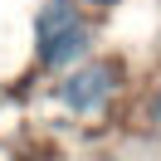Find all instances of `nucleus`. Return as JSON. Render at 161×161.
Returning a JSON list of instances; mask_svg holds the SVG:
<instances>
[{"label": "nucleus", "mask_w": 161, "mask_h": 161, "mask_svg": "<svg viewBox=\"0 0 161 161\" xmlns=\"http://www.w3.org/2000/svg\"><path fill=\"white\" fill-rule=\"evenodd\" d=\"M88 5H112V0H88Z\"/></svg>", "instance_id": "nucleus-4"}, {"label": "nucleus", "mask_w": 161, "mask_h": 161, "mask_svg": "<svg viewBox=\"0 0 161 161\" xmlns=\"http://www.w3.org/2000/svg\"><path fill=\"white\" fill-rule=\"evenodd\" d=\"M147 122H151V127H161V83L151 88V98H147Z\"/></svg>", "instance_id": "nucleus-3"}, {"label": "nucleus", "mask_w": 161, "mask_h": 161, "mask_svg": "<svg viewBox=\"0 0 161 161\" xmlns=\"http://www.w3.org/2000/svg\"><path fill=\"white\" fill-rule=\"evenodd\" d=\"M117 78H122V69L112 59H93V64L73 69L69 78L59 83V103L69 112H78V117H93V112H103L108 98L117 93Z\"/></svg>", "instance_id": "nucleus-2"}, {"label": "nucleus", "mask_w": 161, "mask_h": 161, "mask_svg": "<svg viewBox=\"0 0 161 161\" xmlns=\"http://www.w3.org/2000/svg\"><path fill=\"white\" fill-rule=\"evenodd\" d=\"M34 44H39L44 69H69L93 49V30L73 0H49L39 10V20H34Z\"/></svg>", "instance_id": "nucleus-1"}]
</instances>
